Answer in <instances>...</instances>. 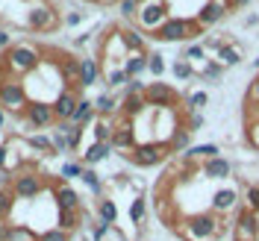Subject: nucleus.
<instances>
[{"instance_id": "38", "label": "nucleus", "mask_w": 259, "mask_h": 241, "mask_svg": "<svg viewBox=\"0 0 259 241\" xmlns=\"http://www.w3.org/2000/svg\"><path fill=\"white\" fill-rule=\"evenodd\" d=\"M147 71H150L153 77H162V74H165V56H159V53H147Z\"/></svg>"}, {"instance_id": "15", "label": "nucleus", "mask_w": 259, "mask_h": 241, "mask_svg": "<svg viewBox=\"0 0 259 241\" xmlns=\"http://www.w3.org/2000/svg\"><path fill=\"white\" fill-rule=\"evenodd\" d=\"M112 147L115 150H133L136 147V127H133V121L130 118H121V124H115V129H112Z\"/></svg>"}, {"instance_id": "43", "label": "nucleus", "mask_w": 259, "mask_h": 241, "mask_svg": "<svg viewBox=\"0 0 259 241\" xmlns=\"http://www.w3.org/2000/svg\"><path fill=\"white\" fill-rule=\"evenodd\" d=\"M206 103H209V94H206V91H192V94H189V109H192V112H200Z\"/></svg>"}, {"instance_id": "31", "label": "nucleus", "mask_w": 259, "mask_h": 241, "mask_svg": "<svg viewBox=\"0 0 259 241\" xmlns=\"http://www.w3.org/2000/svg\"><path fill=\"white\" fill-rule=\"evenodd\" d=\"M112 129H115V121L112 118H95V141H109L112 138Z\"/></svg>"}, {"instance_id": "41", "label": "nucleus", "mask_w": 259, "mask_h": 241, "mask_svg": "<svg viewBox=\"0 0 259 241\" xmlns=\"http://www.w3.org/2000/svg\"><path fill=\"white\" fill-rule=\"evenodd\" d=\"M38 241H71V232H65V229H59V226H53V229L38 232Z\"/></svg>"}, {"instance_id": "7", "label": "nucleus", "mask_w": 259, "mask_h": 241, "mask_svg": "<svg viewBox=\"0 0 259 241\" xmlns=\"http://www.w3.org/2000/svg\"><path fill=\"white\" fill-rule=\"evenodd\" d=\"M62 27V18H59V12L53 9V6H48V3H35L30 9V18H27V30L32 32H53Z\"/></svg>"}, {"instance_id": "30", "label": "nucleus", "mask_w": 259, "mask_h": 241, "mask_svg": "<svg viewBox=\"0 0 259 241\" xmlns=\"http://www.w3.org/2000/svg\"><path fill=\"white\" fill-rule=\"evenodd\" d=\"M6 241H38V232L30 229L27 224H9V235Z\"/></svg>"}, {"instance_id": "23", "label": "nucleus", "mask_w": 259, "mask_h": 241, "mask_svg": "<svg viewBox=\"0 0 259 241\" xmlns=\"http://www.w3.org/2000/svg\"><path fill=\"white\" fill-rule=\"evenodd\" d=\"M230 171H233V165L224 159V156H215V159L203 162V174L212 179H227L230 177Z\"/></svg>"}, {"instance_id": "22", "label": "nucleus", "mask_w": 259, "mask_h": 241, "mask_svg": "<svg viewBox=\"0 0 259 241\" xmlns=\"http://www.w3.org/2000/svg\"><path fill=\"white\" fill-rule=\"evenodd\" d=\"M215 156H221V147L218 144H197V147H189V150L183 153L186 162H197V159L209 162V159H215Z\"/></svg>"}, {"instance_id": "57", "label": "nucleus", "mask_w": 259, "mask_h": 241, "mask_svg": "<svg viewBox=\"0 0 259 241\" xmlns=\"http://www.w3.org/2000/svg\"><path fill=\"white\" fill-rule=\"evenodd\" d=\"M3 124H6V112H3V106H0V129H3Z\"/></svg>"}, {"instance_id": "47", "label": "nucleus", "mask_w": 259, "mask_h": 241, "mask_svg": "<svg viewBox=\"0 0 259 241\" xmlns=\"http://www.w3.org/2000/svg\"><path fill=\"white\" fill-rule=\"evenodd\" d=\"M247 103H250V106H259V74L253 77L250 88H247Z\"/></svg>"}, {"instance_id": "29", "label": "nucleus", "mask_w": 259, "mask_h": 241, "mask_svg": "<svg viewBox=\"0 0 259 241\" xmlns=\"http://www.w3.org/2000/svg\"><path fill=\"white\" fill-rule=\"evenodd\" d=\"M80 218H82V209H59V229L74 232L80 226Z\"/></svg>"}, {"instance_id": "19", "label": "nucleus", "mask_w": 259, "mask_h": 241, "mask_svg": "<svg viewBox=\"0 0 259 241\" xmlns=\"http://www.w3.org/2000/svg\"><path fill=\"white\" fill-rule=\"evenodd\" d=\"M53 197H56V206L59 209H80V194L74 191L68 182H59L53 188Z\"/></svg>"}, {"instance_id": "40", "label": "nucleus", "mask_w": 259, "mask_h": 241, "mask_svg": "<svg viewBox=\"0 0 259 241\" xmlns=\"http://www.w3.org/2000/svg\"><path fill=\"white\" fill-rule=\"evenodd\" d=\"M183 59L186 62H206V50H203V44H189L186 53H183Z\"/></svg>"}, {"instance_id": "52", "label": "nucleus", "mask_w": 259, "mask_h": 241, "mask_svg": "<svg viewBox=\"0 0 259 241\" xmlns=\"http://www.w3.org/2000/svg\"><path fill=\"white\" fill-rule=\"evenodd\" d=\"M82 21V12H68V15H65V27H77V24H80Z\"/></svg>"}, {"instance_id": "4", "label": "nucleus", "mask_w": 259, "mask_h": 241, "mask_svg": "<svg viewBox=\"0 0 259 241\" xmlns=\"http://www.w3.org/2000/svg\"><path fill=\"white\" fill-rule=\"evenodd\" d=\"M139 27L147 32H156L168 21V3L165 0H139Z\"/></svg>"}, {"instance_id": "14", "label": "nucleus", "mask_w": 259, "mask_h": 241, "mask_svg": "<svg viewBox=\"0 0 259 241\" xmlns=\"http://www.w3.org/2000/svg\"><path fill=\"white\" fill-rule=\"evenodd\" d=\"M233 235H236V241H259V224H256V215L250 209L239 212L236 226H233Z\"/></svg>"}, {"instance_id": "18", "label": "nucleus", "mask_w": 259, "mask_h": 241, "mask_svg": "<svg viewBox=\"0 0 259 241\" xmlns=\"http://www.w3.org/2000/svg\"><path fill=\"white\" fill-rule=\"evenodd\" d=\"M236 203H239V191L221 188V191H215V197H212V212L215 215H227V212L236 209Z\"/></svg>"}, {"instance_id": "25", "label": "nucleus", "mask_w": 259, "mask_h": 241, "mask_svg": "<svg viewBox=\"0 0 259 241\" xmlns=\"http://www.w3.org/2000/svg\"><path fill=\"white\" fill-rule=\"evenodd\" d=\"M145 94H124V100H121V118H136V115L145 109Z\"/></svg>"}, {"instance_id": "26", "label": "nucleus", "mask_w": 259, "mask_h": 241, "mask_svg": "<svg viewBox=\"0 0 259 241\" xmlns=\"http://www.w3.org/2000/svg\"><path fill=\"white\" fill-rule=\"evenodd\" d=\"M189 138H192V132H189L186 127H177L171 135H168V141H165V144H168L171 153H180V150L186 153V150H189Z\"/></svg>"}, {"instance_id": "46", "label": "nucleus", "mask_w": 259, "mask_h": 241, "mask_svg": "<svg viewBox=\"0 0 259 241\" xmlns=\"http://www.w3.org/2000/svg\"><path fill=\"white\" fill-rule=\"evenodd\" d=\"M247 209L253 215L259 212V185H247Z\"/></svg>"}, {"instance_id": "54", "label": "nucleus", "mask_w": 259, "mask_h": 241, "mask_svg": "<svg viewBox=\"0 0 259 241\" xmlns=\"http://www.w3.org/2000/svg\"><path fill=\"white\" fill-rule=\"evenodd\" d=\"M6 235H9V224L0 221V241H6Z\"/></svg>"}, {"instance_id": "50", "label": "nucleus", "mask_w": 259, "mask_h": 241, "mask_svg": "<svg viewBox=\"0 0 259 241\" xmlns=\"http://www.w3.org/2000/svg\"><path fill=\"white\" fill-rule=\"evenodd\" d=\"M200 127H203V115L192 112V115H189V124H186V129H189V132H197Z\"/></svg>"}, {"instance_id": "13", "label": "nucleus", "mask_w": 259, "mask_h": 241, "mask_svg": "<svg viewBox=\"0 0 259 241\" xmlns=\"http://www.w3.org/2000/svg\"><path fill=\"white\" fill-rule=\"evenodd\" d=\"M45 188V177H38V174H18L12 177V194L21 197V200H30L35 194H41Z\"/></svg>"}, {"instance_id": "5", "label": "nucleus", "mask_w": 259, "mask_h": 241, "mask_svg": "<svg viewBox=\"0 0 259 241\" xmlns=\"http://www.w3.org/2000/svg\"><path fill=\"white\" fill-rule=\"evenodd\" d=\"M168 144L165 141H145V144H136L133 150L127 153V159L133 165H139V168H153V165H159V162L168 159Z\"/></svg>"}, {"instance_id": "2", "label": "nucleus", "mask_w": 259, "mask_h": 241, "mask_svg": "<svg viewBox=\"0 0 259 241\" xmlns=\"http://www.w3.org/2000/svg\"><path fill=\"white\" fill-rule=\"evenodd\" d=\"M180 235L186 241H212L221 235V218L215 212H200L192 215L186 224L180 226Z\"/></svg>"}, {"instance_id": "16", "label": "nucleus", "mask_w": 259, "mask_h": 241, "mask_svg": "<svg viewBox=\"0 0 259 241\" xmlns=\"http://www.w3.org/2000/svg\"><path fill=\"white\" fill-rule=\"evenodd\" d=\"M100 77H103L100 62L92 59V56H82L80 59V88H92V85H97Z\"/></svg>"}, {"instance_id": "1", "label": "nucleus", "mask_w": 259, "mask_h": 241, "mask_svg": "<svg viewBox=\"0 0 259 241\" xmlns=\"http://www.w3.org/2000/svg\"><path fill=\"white\" fill-rule=\"evenodd\" d=\"M38 65H41V50L35 47L32 41H18V44H12V47L6 50V56L0 59V68L9 77H18V80L32 74Z\"/></svg>"}, {"instance_id": "28", "label": "nucleus", "mask_w": 259, "mask_h": 241, "mask_svg": "<svg viewBox=\"0 0 259 241\" xmlns=\"http://www.w3.org/2000/svg\"><path fill=\"white\" fill-rule=\"evenodd\" d=\"M103 82H106L109 88H124L130 82V77H127L124 68H103Z\"/></svg>"}, {"instance_id": "35", "label": "nucleus", "mask_w": 259, "mask_h": 241, "mask_svg": "<svg viewBox=\"0 0 259 241\" xmlns=\"http://www.w3.org/2000/svg\"><path fill=\"white\" fill-rule=\"evenodd\" d=\"M80 179L85 182V185H89V188H92V194H100V191H103V182H100V177H97L92 168H82Z\"/></svg>"}, {"instance_id": "48", "label": "nucleus", "mask_w": 259, "mask_h": 241, "mask_svg": "<svg viewBox=\"0 0 259 241\" xmlns=\"http://www.w3.org/2000/svg\"><path fill=\"white\" fill-rule=\"evenodd\" d=\"M139 12V0H121V15L124 18H133Z\"/></svg>"}, {"instance_id": "51", "label": "nucleus", "mask_w": 259, "mask_h": 241, "mask_svg": "<svg viewBox=\"0 0 259 241\" xmlns=\"http://www.w3.org/2000/svg\"><path fill=\"white\" fill-rule=\"evenodd\" d=\"M109 232V224H103V221H97L95 224V229H92V241H100L103 235Z\"/></svg>"}, {"instance_id": "12", "label": "nucleus", "mask_w": 259, "mask_h": 241, "mask_svg": "<svg viewBox=\"0 0 259 241\" xmlns=\"http://www.w3.org/2000/svg\"><path fill=\"white\" fill-rule=\"evenodd\" d=\"M233 9V3L230 0H206L203 3V9L197 12V27L203 30V27H212V24H218V21H224V15Z\"/></svg>"}, {"instance_id": "27", "label": "nucleus", "mask_w": 259, "mask_h": 241, "mask_svg": "<svg viewBox=\"0 0 259 241\" xmlns=\"http://www.w3.org/2000/svg\"><path fill=\"white\" fill-rule=\"evenodd\" d=\"M118 106H121V100L115 94H100L95 100V112L100 115V118H112V115L118 112Z\"/></svg>"}, {"instance_id": "9", "label": "nucleus", "mask_w": 259, "mask_h": 241, "mask_svg": "<svg viewBox=\"0 0 259 241\" xmlns=\"http://www.w3.org/2000/svg\"><path fill=\"white\" fill-rule=\"evenodd\" d=\"M50 138H53L56 153H71V150H77V147H80L82 127L71 124V121H65V124H59V127H56V132H53Z\"/></svg>"}, {"instance_id": "20", "label": "nucleus", "mask_w": 259, "mask_h": 241, "mask_svg": "<svg viewBox=\"0 0 259 241\" xmlns=\"http://www.w3.org/2000/svg\"><path fill=\"white\" fill-rule=\"evenodd\" d=\"M118 35L127 53H147V38L139 30H118Z\"/></svg>"}, {"instance_id": "49", "label": "nucleus", "mask_w": 259, "mask_h": 241, "mask_svg": "<svg viewBox=\"0 0 259 241\" xmlns=\"http://www.w3.org/2000/svg\"><path fill=\"white\" fill-rule=\"evenodd\" d=\"M145 88L147 85L142 80H130L127 85H124V94H145Z\"/></svg>"}, {"instance_id": "44", "label": "nucleus", "mask_w": 259, "mask_h": 241, "mask_svg": "<svg viewBox=\"0 0 259 241\" xmlns=\"http://www.w3.org/2000/svg\"><path fill=\"white\" fill-rule=\"evenodd\" d=\"M247 141L259 150V115H253V118L247 121Z\"/></svg>"}, {"instance_id": "36", "label": "nucleus", "mask_w": 259, "mask_h": 241, "mask_svg": "<svg viewBox=\"0 0 259 241\" xmlns=\"http://www.w3.org/2000/svg\"><path fill=\"white\" fill-rule=\"evenodd\" d=\"M200 77H203V80H221V77H224V65H218V62H209V59H206V65H203V71H200Z\"/></svg>"}, {"instance_id": "8", "label": "nucleus", "mask_w": 259, "mask_h": 241, "mask_svg": "<svg viewBox=\"0 0 259 241\" xmlns=\"http://www.w3.org/2000/svg\"><path fill=\"white\" fill-rule=\"evenodd\" d=\"M177 91L168 85V82H150L145 88V103L147 106H153V109H171V106H177Z\"/></svg>"}, {"instance_id": "3", "label": "nucleus", "mask_w": 259, "mask_h": 241, "mask_svg": "<svg viewBox=\"0 0 259 241\" xmlns=\"http://www.w3.org/2000/svg\"><path fill=\"white\" fill-rule=\"evenodd\" d=\"M27 103H30V94H27L24 82L18 80V77H9V74L0 68V106H3V112L24 115Z\"/></svg>"}, {"instance_id": "37", "label": "nucleus", "mask_w": 259, "mask_h": 241, "mask_svg": "<svg viewBox=\"0 0 259 241\" xmlns=\"http://www.w3.org/2000/svg\"><path fill=\"white\" fill-rule=\"evenodd\" d=\"M145 212H147L145 197H136V200L130 203V221H133V224H142V221H145Z\"/></svg>"}, {"instance_id": "56", "label": "nucleus", "mask_w": 259, "mask_h": 241, "mask_svg": "<svg viewBox=\"0 0 259 241\" xmlns=\"http://www.w3.org/2000/svg\"><path fill=\"white\" fill-rule=\"evenodd\" d=\"M230 3H233V6H247L250 0H230Z\"/></svg>"}, {"instance_id": "39", "label": "nucleus", "mask_w": 259, "mask_h": 241, "mask_svg": "<svg viewBox=\"0 0 259 241\" xmlns=\"http://www.w3.org/2000/svg\"><path fill=\"white\" fill-rule=\"evenodd\" d=\"M171 71H174V77H177V80H192V77H194V65L186 62V59L174 62V68H171Z\"/></svg>"}, {"instance_id": "53", "label": "nucleus", "mask_w": 259, "mask_h": 241, "mask_svg": "<svg viewBox=\"0 0 259 241\" xmlns=\"http://www.w3.org/2000/svg\"><path fill=\"white\" fill-rule=\"evenodd\" d=\"M0 47H12V35L0 27Z\"/></svg>"}, {"instance_id": "45", "label": "nucleus", "mask_w": 259, "mask_h": 241, "mask_svg": "<svg viewBox=\"0 0 259 241\" xmlns=\"http://www.w3.org/2000/svg\"><path fill=\"white\" fill-rule=\"evenodd\" d=\"M12 206H15V194H12V191H3V194H0V221L12 212Z\"/></svg>"}, {"instance_id": "32", "label": "nucleus", "mask_w": 259, "mask_h": 241, "mask_svg": "<svg viewBox=\"0 0 259 241\" xmlns=\"http://www.w3.org/2000/svg\"><path fill=\"white\" fill-rule=\"evenodd\" d=\"M27 144H30L32 150H41L45 156H53V153H56V147H53V138H50V135H30Z\"/></svg>"}, {"instance_id": "33", "label": "nucleus", "mask_w": 259, "mask_h": 241, "mask_svg": "<svg viewBox=\"0 0 259 241\" xmlns=\"http://www.w3.org/2000/svg\"><path fill=\"white\" fill-rule=\"evenodd\" d=\"M97 215H100V221H103V224H109V226L118 221V209H115L112 200H100V203H97Z\"/></svg>"}, {"instance_id": "6", "label": "nucleus", "mask_w": 259, "mask_h": 241, "mask_svg": "<svg viewBox=\"0 0 259 241\" xmlns=\"http://www.w3.org/2000/svg\"><path fill=\"white\" fill-rule=\"evenodd\" d=\"M200 32L197 21H186V18H168L159 30L153 32V38L159 41H186V38H194Z\"/></svg>"}, {"instance_id": "24", "label": "nucleus", "mask_w": 259, "mask_h": 241, "mask_svg": "<svg viewBox=\"0 0 259 241\" xmlns=\"http://www.w3.org/2000/svg\"><path fill=\"white\" fill-rule=\"evenodd\" d=\"M97 118L95 112V100H85V97H80V103H77V112H74V118H71V124H77V127H85V124H92Z\"/></svg>"}, {"instance_id": "17", "label": "nucleus", "mask_w": 259, "mask_h": 241, "mask_svg": "<svg viewBox=\"0 0 259 241\" xmlns=\"http://www.w3.org/2000/svg\"><path fill=\"white\" fill-rule=\"evenodd\" d=\"M112 150H115L112 141H95V144H89L85 150H82V165H85V168H92V165H97V162L106 159Z\"/></svg>"}, {"instance_id": "34", "label": "nucleus", "mask_w": 259, "mask_h": 241, "mask_svg": "<svg viewBox=\"0 0 259 241\" xmlns=\"http://www.w3.org/2000/svg\"><path fill=\"white\" fill-rule=\"evenodd\" d=\"M218 59H221V65H236L239 59H242V50L233 47V44H221V50H218Z\"/></svg>"}, {"instance_id": "58", "label": "nucleus", "mask_w": 259, "mask_h": 241, "mask_svg": "<svg viewBox=\"0 0 259 241\" xmlns=\"http://www.w3.org/2000/svg\"><path fill=\"white\" fill-rule=\"evenodd\" d=\"M24 3H35V0H24Z\"/></svg>"}, {"instance_id": "55", "label": "nucleus", "mask_w": 259, "mask_h": 241, "mask_svg": "<svg viewBox=\"0 0 259 241\" xmlns=\"http://www.w3.org/2000/svg\"><path fill=\"white\" fill-rule=\"evenodd\" d=\"M92 3H100V6H109V3H121V0H92Z\"/></svg>"}, {"instance_id": "21", "label": "nucleus", "mask_w": 259, "mask_h": 241, "mask_svg": "<svg viewBox=\"0 0 259 241\" xmlns=\"http://www.w3.org/2000/svg\"><path fill=\"white\" fill-rule=\"evenodd\" d=\"M124 71H127L130 80H139V77L147 71V53H127V59H124Z\"/></svg>"}, {"instance_id": "11", "label": "nucleus", "mask_w": 259, "mask_h": 241, "mask_svg": "<svg viewBox=\"0 0 259 241\" xmlns=\"http://www.w3.org/2000/svg\"><path fill=\"white\" fill-rule=\"evenodd\" d=\"M77 103H80V91L77 88H62L56 100H53V115H56V124H65L71 121L74 112H77Z\"/></svg>"}, {"instance_id": "10", "label": "nucleus", "mask_w": 259, "mask_h": 241, "mask_svg": "<svg viewBox=\"0 0 259 241\" xmlns=\"http://www.w3.org/2000/svg\"><path fill=\"white\" fill-rule=\"evenodd\" d=\"M24 118L32 129H48L56 124V115H53V103H41V100H30L27 109H24Z\"/></svg>"}, {"instance_id": "42", "label": "nucleus", "mask_w": 259, "mask_h": 241, "mask_svg": "<svg viewBox=\"0 0 259 241\" xmlns=\"http://www.w3.org/2000/svg\"><path fill=\"white\" fill-rule=\"evenodd\" d=\"M82 168H85L82 162H65V165H62V171H59V177H62L65 182H68V179L80 177V174H82Z\"/></svg>"}]
</instances>
